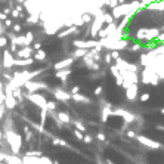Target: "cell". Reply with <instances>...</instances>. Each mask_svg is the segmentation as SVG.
<instances>
[{"mask_svg": "<svg viewBox=\"0 0 164 164\" xmlns=\"http://www.w3.org/2000/svg\"><path fill=\"white\" fill-rule=\"evenodd\" d=\"M160 75L157 73L152 67H143V71H142V75H140V82L143 84H152V86H157L160 83Z\"/></svg>", "mask_w": 164, "mask_h": 164, "instance_id": "6da1fadb", "label": "cell"}, {"mask_svg": "<svg viewBox=\"0 0 164 164\" xmlns=\"http://www.w3.org/2000/svg\"><path fill=\"white\" fill-rule=\"evenodd\" d=\"M161 34L160 28H140L136 31L135 39L138 41H148V40H155L158 39V36Z\"/></svg>", "mask_w": 164, "mask_h": 164, "instance_id": "7a4b0ae2", "label": "cell"}, {"mask_svg": "<svg viewBox=\"0 0 164 164\" xmlns=\"http://www.w3.org/2000/svg\"><path fill=\"white\" fill-rule=\"evenodd\" d=\"M104 24H105V10L101 12L96 17H93L90 30H89V36H90L92 39H93V37H98V33L104 28Z\"/></svg>", "mask_w": 164, "mask_h": 164, "instance_id": "3957f363", "label": "cell"}, {"mask_svg": "<svg viewBox=\"0 0 164 164\" xmlns=\"http://www.w3.org/2000/svg\"><path fill=\"white\" fill-rule=\"evenodd\" d=\"M25 99L30 101L33 105H36L37 108L40 109H46L48 107V99L44 95H41L39 92H34V93H25Z\"/></svg>", "mask_w": 164, "mask_h": 164, "instance_id": "277c9868", "label": "cell"}, {"mask_svg": "<svg viewBox=\"0 0 164 164\" xmlns=\"http://www.w3.org/2000/svg\"><path fill=\"white\" fill-rule=\"evenodd\" d=\"M130 9H132L130 3H123V5H117L114 9H111V13H113V17H114L115 21H120L121 18L127 17V15L132 17Z\"/></svg>", "mask_w": 164, "mask_h": 164, "instance_id": "5b68a950", "label": "cell"}, {"mask_svg": "<svg viewBox=\"0 0 164 164\" xmlns=\"http://www.w3.org/2000/svg\"><path fill=\"white\" fill-rule=\"evenodd\" d=\"M24 89L27 93H34L39 90H50V87L44 82H37V80H28L24 84Z\"/></svg>", "mask_w": 164, "mask_h": 164, "instance_id": "8992f818", "label": "cell"}, {"mask_svg": "<svg viewBox=\"0 0 164 164\" xmlns=\"http://www.w3.org/2000/svg\"><path fill=\"white\" fill-rule=\"evenodd\" d=\"M136 140L139 142L140 145H143V147H147V148H151V149H160V148H163V143L151 139V138H148L145 135H136Z\"/></svg>", "mask_w": 164, "mask_h": 164, "instance_id": "52a82bcc", "label": "cell"}, {"mask_svg": "<svg viewBox=\"0 0 164 164\" xmlns=\"http://www.w3.org/2000/svg\"><path fill=\"white\" fill-rule=\"evenodd\" d=\"M50 92H52L53 98L59 102H68V101H71V96H73L71 92H67L62 87H53V89H50Z\"/></svg>", "mask_w": 164, "mask_h": 164, "instance_id": "ba28073f", "label": "cell"}, {"mask_svg": "<svg viewBox=\"0 0 164 164\" xmlns=\"http://www.w3.org/2000/svg\"><path fill=\"white\" fill-rule=\"evenodd\" d=\"M113 115L121 117L127 124L135 123V121H136V115L132 114V113H129V111H126V109H123V108H115V109H113Z\"/></svg>", "mask_w": 164, "mask_h": 164, "instance_id": "9c48e42d", "label": "cell"}, {"mask_svg": "<svg viewBox=\"0 0 164 164\" xmlns=\"http://www.w3.org/2000/svg\"><path fill=\"white\" fill-rule=\"evenodd\" d=\"M99 40H95V39H90V40H74L73 41V46L74 48H82V49H95L98 48Z\"/></svg>", "mask_w": 164, "mask_h": 164, "instance_id": "30bf717a", "label": "cell"}, {"mask_svg": "<svg viewBox=\"0 0 164 164\" xmlns=\"http://www.w3.org/2000/svg\"><path fill=\"white\" fill-rule=\"evenodd\" d=\"M2 58H3V61H2V67H3V68L9 70V68L15 67V61H17V58L13 56V53H12L10 50H3Z\"/></svg>", "mask_w": 164, "mask_h": 164, "instance_id": "8fae6325", "label": "cell"}, {"mask_svg": "<svg viewBox=\"0 0 164 164\" xmlns=\"http://www.w3.org/2000/svg\"><path fill=\"white\" fill-rule=\"evenodd\" d=\"M115 65L120 68V71H138V70H139L138 65L130 64V62H126L121 56L118 58V59H115Z\"/></svg>", "mask_w": 164, "mask_h": 164, "instance_id": "7c38bea8", "label": "cell"}, {"mask_svg": "<svg viewBox=\"0 0 164 164\" xmlns=\"http://www.w3.org/2000/svg\"><path fill=\"white\" fill-rule=\"evenodd\" d=\"M77 59L73 56H68V58H64V59H61V61H58L56 64L53 65V70L58 71V70H62V68H70V67L74 65V62H75Z\"/></svg>", "mask_w": 164, "mask_h": 164, "instance_id": "4fadbf2b", "label": "cell"}, {"mask_svg": "<svg viewBox=\"0 0 164 164\" xmlns=\"http://www.w3.org/2000/svg\"><path fill=\"white\" fill-rule=\"evenodd\" d=\"M126 99L127 101H130V102H133L135 99L138 98V93H139V86H138V83H133V84H130L127 89H126Z\"/></svg>", "mask_w": 164, "mask_h": 164, "instance_id": "5bb4252c", "label": "cell"}, {"mask_svg": "<svg viewBox=\"0 0 164 164\" xmlns=\"http://www.w3.org/2000/svg\"><path fill=\"white\" fill-rule=\"evenodd\" d=\"M117 22H111V24H107V27L105 28H102L101 31L98 33V39L101 40V39H105V37H108L109 34H113L117 30Z\"/></svg>", "mask_w": 164, "mask_h": 164, "instance_id": "9a60e30c", "label": "cell"}, {"mask_svg": "<svg viewBox=\"0 0 164 164\" xmlns=\"http://www.w3.org/2000/svg\"><path fill=\"white\" fill-rule=\"evenodd\" d=\"M78 30H80V28H78V27H75V25L65 27V30H64V31H59V33H56V39L62 40V39H65V37H68V36H71V34L77 33Z\"/></svg>", "mask_w": 164, "mask_h": 164, "instance_id": "2e32d148", "label": "cell"}, {"mask_svg": "<svg viewBox=\"0 0 164 164\" xmlns=\"http://www.w3.org/2000/svg\"><path fill=\"white\" fill-rule=\"evenodd\" d=\"M71 73H73L71 68H62V70L55 71V77H56L58 80H61L62 83H65L67 80H68V77L71 75Z\"/></svg>", "mask_w": 164, "mask_h": 164, "instance_id": "e0dca14e", "label": "cell"}, {"mask_svg": "<svg viewBox=\"0 0 164 164\" xmlns=\"http://www.w3.org/2000/svg\"><path fill=\"white\" fill-rule=\"evenodd\" d=\"M17 56L18 58H31L33 56V46H22L19 48V50L17 52Z\"/></svg>", "mask_w": 164, "mask_h": 164, "instance_id": "ac0fdd59", "label": "cell"}, {"mask_svg": "<svg viewBox=\"0 0 164 164\" xmlns=\"http://www.w3.org/2000/svg\"><path fill=\"white\" fill-rule=\"evenodd\" d=\"M109 115H113V108H111L109 104H105V107L101 109V121H102V123H107Z\"/></svg>", "mask_w": 164, "mask_h": 164, "instance_id": "d6986e66", "label": "cell"}, {"mask_svg": "<svg viewBox=\"0 0 164 164\" xmlns=\"http://www.w3.org/2000/svg\"><path fill=\"white\" fill-rule=\"evenodd\" d=\"M34 62H36V59H34L33 56L31 58H18L17 61H15V67H30L33 65Z\"/></svg>", "mask_w": 164, "mask_h": 164, "instance_id": "ffe728a7", "label": "cell"}, {"mask_svg": "<svg viewBox=\"0 0 164 164\" xmlns=\"http://www.w3.org/2000/svg\"><path fill=\"white\" fill-rule=\"evenodd\" d=\"M56 117L64 124H71V123H73V120H71V115L68 114L67 111H58V113H56Z\"/></svg>", "mask_w": 164, "mask_h": 164, "instance_id": "44dd1931", "label": "cell"}, {"mask_svg": "<svg viewBox=\"0 0 164 164\" xmlns=\"http://www.w3.org/2000/svg\"><path fill=\"white\" fill-rule=\"evenodd\" d=\"M145 8H147L148 10H158V12H163L164 10V0H161V2H152L151 5H148Z\"/></svg>", "mask_w": 164, "mask_h": 164, "instance_id": "7402d4cb", "label": "cell"}, {"mask_svg": "<svg viewBox=\"0 0 164 164\" xmlns=\"http://www.w3.org/2000/svg\"><path fill=\"white\" fill-rule=\"evenodd\" d=\"M89 50H90V49H82V48H75L71 56L75 58V59H83V58L89 53Z\"/></svg>", "mask_w": 164, "mask_h": 164, "instance_id": "603a6c76", "label": "cell"}, {"mask_svg": "<svg viewBox=\"0 0 164 164\" xmlns=\"http://www.w3.org/2000/svg\"><path fill=\"white\" fill-rule=\"evenodd\" d=\"M71 101L77 102V104H80V102H83V104H90V99L87 98V96H84V95H82V93H74L73 96H71Z\"/></svg>", "mask_w": 164, "mask_h": 164, "instance_id": "cb8c5ba5", "label": "cell"}, {"mask_svg": "<svg viewBox=\"0 0 164 164\" xmlns=\"http://www.w3.org/2000/svg\"><path fill=\"white\" fill-rule=\"evenodd\" d=\"M133 17H130V15H127V17H124V18H121L120 19V24H118V27H117V30L118 31H124L126 28H127V25L130 24V19Z\"/></svg>", "mask_w": 164, "mask_h": 164, "instance_id": "d4e9b609", "label": "cell"}, {"mask_svg": "<svg viewBox=\"0 0 164 164\" xmlns=\"http://www.w3.org/2000/svg\"><path fill=\"white\" fill-rule=\"evenodd\" d=\"M33 58L36 59V61H44L46 58H48V53H46V50L44 49H39V50H36L34 52V55H33Z\"/></svg>", "mask_w": 164, "mask_h": 164, "instance_id": "484cf974", "label": "cell"}, {"mask_svg": "<svg viewBox=\"0 0 164 164\" xmlns=\"http://www.w3.org/2000/svg\"><path fill=\"white\" fill-rule=\"evenodd\" d=\"M6 164H24V161L15 154V155H6Z\"/></svg>", "mask_w": 164, "mask_h": 164, "instance_id": "4316f807", "label": "cell"}, {"mask_svg": "<svg viewBox=\"0 0 164 164\" xmlns=\"http://www.w3.org/2000/svg\"><path fill=\"white\" fill-rule=\"evenodd\" d=\"M48 114H49L48 109H40V126H43V127L48 121Z\"/></svg>", "mask_w": 164, "mask_h": 164, "instance_id": "83f0119b", "label": "cell"}, {"mask_svg": "<svg viewBox=\"0 0 164 164\" xmlns=\"http://www.w3.org/2000/svg\"><path fill=\"white\" fill-rule=\"evenodd\" d=\"M52 143L55 145V147H68V143H67V140L61 139V138H52Z\"/></svg>", "mask_w": 164, "mask_h": 164, "instance_id": "f1b7e54d", "label": "cell"}, {"mask_svg": "<svg viewBox=\"0 0 164 164\" xmlns=\"http://www.w3.org/2000/svg\"><path fill=\"white\" fill-rule=\"evenodd\" d=\"M73 124L75 129H78L80 132H83V133H87V129H86V126L82 123V121H78V120H73Z\"/></svg>", "mask_w": 164, "mask_h": 164, "instance_id": "f546056e", "label": "cell"}, {"mask_svg": "<svg viewBox=\"0 0 164 164\" xmlns=\"http://www.w3.org/2000/svg\"><path fill=\"white\" fill-rule=\"evenodd\" d=\"M46 109H48L49 113H55V111L58 109L56 101H48V107H46Z\"/></svg>", "mask_w": 164, "mask_h": 164, "instance_id": "4dcf8cb0", "label": "cell"}, {"mask_svg": "<svg viewBox=\"0 0 164 164\" xmlns=\"http://www.w3.org/2000/svg\"><path fill=\"white\" fill-rule=\"evenodd\" d=\"M140 49H142V44H140V43H132V44L127 46V50H129V52H139Z\"/></svg>", "mask_w": 164, "mask_h": 164, "instance_id": "1f68e13d", "label": "cell"}, {"mask_svg": "<svg viewBox=\"0 0 164 164\" xmlns=\"http://www.w3.org/2000/svg\"><path fill=\"white\" fill-rule=\"evenodd\" d=\"M34 40V33L33 31H28V33L25 34V46H30Z\"/></svg>", "mask_w": 164, "mask_h": 164, "instance_id": "d6a6232c", "label": "cell"}, {"mask_svg": "<svg viewBox=\"0 0 164 164\" xmlns=\"http://www.w3.org/2000/svg\"><path fill=\"white\" fill-rule=\"evenodd\" d=\"M92 18H93V15H92L90 12H83L82 13V19L84 21V24H89L92 21Z\"/></svg>", "mask_w": 164, "mask_h": 164, "instance_id": "836d02e7", "label": "cell"}, {"mask_svg": "<svg viewBox=\"0 0 164 164\" xmlns=\"http://www.w3.org/2000/svg\"><path fill=\"white\" fill-rule=\"evenodd\" d=\"M73 135L75 136V139L80 140V142H83V139H84V133H83V132H80L78 129H74V130H73Z\"/></svg>", "mask_w": 164, "mask_h": 164, "instance_id": "e575fe53", "label": "cell"}, {"mask_svg": "<svg viewBox=\"0 0 164 164\" xmlns=\"http://www.w3.org/2000/svg\"><path fill=\"white\" fill-rule=\"evenodd\" d=\"M111 22H117V21L114 19V17H113L111 12H109V13L105 12V24H111Z\"/></svg>", "mask_w": 164, "mask_h": 164, "instance_id": "d590c367", "label": "cell"}, {"mask_svg": "<svg viewBox=\"0 0 164 164\" xmlns=\"http://www.w3.org/2000/svg\"><path fill=\"white\" fill-rule=\"evenodd\" d=\"M9 43V39L6 36H0V48H6Z\"/></svg>", "mask_w": 164, "mask_h": 164, "instance_id": "8d00e7d4", "label": "cell"}, {"mask_svg": "<svg viewBox=\"0 0 164 164\" xmlns=\"http://www.w3.org/2000/svg\"><path fill=\"white\" fill-rule=\"evenodd\" d=\"M83 142H84L86 145H90L92 142H93V136H90L89 133H84V139H83Z\"/></svg>", "mask_w": 164, "mask_h": 164, "instance_id": "74e56055", "label": "cell"}, {"mask_svg": "<svg viewBox=\"0 0 164 164\" xmlns=\"http://www.w3.org/2000/svg\"><path fill=\"white\" fill-rule=\"evenodd\" d=\"M118 5V0H107V8H109V9H114L115 6Z\"/></svg>", "mask_w": 164, "mask_h": 164, "instance_id": "f35d334b", "label": "cell"}, {"mask_svg": "<svg viewBox=\"0 0 164 164\" xmlns=\"http://www.w3.org/2000/svg\"><path fill=\"white\" fill-rule=\"evenodd\" d=\"M105 64H107L108 67L113 65V56H111V52H108V53H105V61H104Z\"/></svg>", "mask_w": 164, "mask_h": 164, "instance_id": "ab89813d", "label": "cell"}, {"mask_svg": "<svg viewBox=\"0 0 164 164\" xmlns=\"http://www.w3.org/2000/svg\"><path fill=\"white\" fill-rule=\"evenodd\" d=\"M3 24H5V27H6V28H12L15 22H13V19H10V18H6V19L3 21Z\"/></svg>", "mask_w": 164, "mask_h": 164, "instance_id": "60d3db41", "label": "cell"}, {"mask_svg": "<svg viewBox=\"0 0 164 164\" xmlns=\"http://www.w3.org/2000/svg\"><path fill=\"white\" fill-rule=\"evenodd\" d=\"M12 31L15 34H19L21 31H22V25L21 24H13V27H12Z\"/></svg>", "mask_w": 164, "mask_h": 164, "instance_id": "b9f144b4", "label": "cell"}, {"mask_svg": "<svg viewBox=\"0 0 164 164\" xmlns=\"http://www.w3.org/2000/svg\"><path fill=\"white\" fill-rule=\"evenodd\" d=\"M10 15H12V18H13V19H18V18H21V15H22V13H21L18 9H12Z\"/></svg>", "mask_w": 164, "mask_h": 164, "instance_id": "7bdbcfd3", "label": "cell"}, {"mask_svg": "<svg viewBox=\"0 0 164 164\" xmlns=\"http://www.w3.org/2000/svg\"><path fill=\"white\" fill-rule=\"evenodd\" d=\"M149 98H151V95L145 92V93H142V95H140L139 101H140V102H147V101H149Z\"/></svg>", "mask_w": 164, "mask_h": 164, "instance_id": "ee69618b", "label": "cell"}, {"mask_svg": "<svg viewBox=\"0 0 164 164\" xmlns=\"http://www.w3.org/2000/svg\"><path fill=\"white\" fill-rule=\"evenodd\" d=\"M96 139H98L99 142H105V140H107V136H105V133L99 132L98 135H96Z\"/></svg>", "mask_w": 164, "mask_h": 164, "instance_id": "f6af8a7d", "label": "cell"}, {"mask_svg": "<svg viewBox=\"0 0 164 164\" xmlns=\"http://www.w3.org/2000/svg\"><path fill=\"white\" fill-rule=\"evenodd\" d=\"M102 90H104V86H98V87L95 89V92H93L95 96H101V95H102Z\"/></svg>", "mask_w": 164, "mask_h": 164, "instance_id": "bcb514c9", "label": "cell"}, {"mask_svg": "<svg viewBox=\"0 0 164 164\" xmlns=\"http://www.w3.org/2000/svg\"><path fill=\"white\" fill-rule=\"evenodd\" d=\"M111 56H113V59H118L120 58V50H111Z\"/></svg>", "mask_w": 164, "mask_h": 164, "instance_id": "7dc6e473", "label": "cell"}, {"mask_svg": "<svg viewBox=\"0 0 164 164\" xmlns=\"http://www.w3.org/2000/svg\"><path fill=\"white\" fill-rule=\"evenodd\" d=\"M70 92H71V95H74V93H78V92H80V86H74Z\"/></svg>", "mask_w": 164, "mask_h": 164, "instance_id": "c3c4849f", "label": "cell"}, {"mask_svg": "<svg viewBox=\"0 0 164 164\" xmlns=\"http://www.w3.org/2000/svg\"><path fill=\"white\" fill-rule=\"evenodd\" d=\"M139 2L142 3V5H143V6H148V5H151L154 0H139Z\"/></svg>", "mask_w": 164, "mask_h": 164, "instance_id": "681fc988", "label": "cell"}, {"mask_svg": "<svg viewBox=\"0 0 164 164\" xmlns=\"http://www.w3.org/2000/svg\"><path fill=\"white\" fill-rule=\"evenodd\" d=\"M33 49H34V50L41 49V43H39V41H37V43H34V44H33Z\"/></svg>", "mask_w": 164, "mask_h": 164, "instance_id": "f907efd6", "label": "cell"}, {"mask_svg": "<svg viewBox=\"0 0 164 164\" xmlns=\"http://www.w3.org/2000/svg\"><path fill=\"white\" fill-rule=\"evenodd\" d=\"M127 136H129V138H135V139H136V133H135L133 130H129V132H127Z\"/></svg>", "mask_w": 164, "mask_h": 164, "instance_id": "816d5d0a", "label": "cell"}, {"mask_svg": "<svg viewBox=\"0 0 164 164\" xmlns=\"http://www.w3.org/2000/svg\"><path fill=\"white\" fill-rule=\"evenodd\" d=\"M5 28H6V27H5V24H3V21H0V36L3 34V31H5Z\"/></svg>", "mask_w": 164, "mask_h": 164, "instance_id": "f5cc1de1", "label": "cell"}, {"mask_svg": "<svg viewBox=\"0 0 164 164\" xmlns=\"http://www.w3.org/2000/svg\"><path fill=\"white\" fill-rule=\"evenodd\" d=\"M155 129H157V130H163L164 132V124H157Z\"/></svg>", "mask_w": 164, "mask_h": 164, "instance_id": "db71d44e", "label": "cell"}, {"mask_svg": "<svg viewBox=\"0 0 164 164\" xmlns=\"http://www.w3.org/2000/svg\"><path fill=\"white\" fill-rule=\"evenodd\" d=\"M3 133H5V132L0 129V145H3V143H2V142H3Z\"/></svg>", "mask_w": 164, "mask_h": 164, "instance_id": "11a10c76", "label": "cell"}, {"mask_svg": "<svg viewBox=\"0 0 164 164\" xmlns=\"http://www.w3.org/2000/svg\"><path fill=\"white\" fill-rule=\"evenodd\" d=\"M15 2H17V3H19V5H24L27 0H15Z\"/></svg>", "mask_w": 164, "mask_h": 164, "instance_id": "9f6ffc18", "label": "cell"}, {"mask_svg": "<svg viewBox=\"0 0 164 164\" xmlns=\"http://www.w3.org/2000/svg\"><path fill=\"white\" fill-rule=\"evenodd\" d=\"M123 3H127L126 0H118V5H123Z\"/></svg>", "mask_w": 164, "mask_h": 164, "instance_id": "6f0895ef", "label": "cell"}, {"mask_svg": "<svg viewBox=\"0 0 164 164\" xmlns=\"http://www.w3.org/2000/svg\"><path fill=\"white\" fill-rule=\"evenodd\" d=\"M107 164H114V163H113L111 160H107Z\"/></svg>", "mask_w": 164, "mask_h": 164, "instance_id": "680465c9", "label": "cell"}, {"mask_svg": "<svg viewBox=\"0 0 164 164\" xmlns=\"http://www.w3.org/2000/svg\"><path fill=\"white\" fill-rule=\"evenodd\" d=\"M160 113H161V114L164 115V108H161V109H160Z\"/></svg>", "mask_w": 164, "mask_h": 164, "instance_id": "91938a15", "label": "cell"}, {"mask_svg": "<svg viewBox=\"0 0 164 164\" xmlns=\"http://www.w3.org/2000/svg\"><path fill=\"white\" fill-rule=\"evenodd\" d=\"M154 2H161V0H154Z\"/></svg>", "mask_w": 164, "mask_h": 164, "instance_id": "94428289", "label": "cell"}, {"mask_svg": "<svg viewBox=\"0 0 164 164\" xmlns=\"http://www.w3.org/2000/svg\"><path fill=\"white\" fill-rule=\"evenodd\" d=\"M2 55H3V53H0V56H2Z\"/></svg>", "mask_w": 164, "mask_h": 164, "instance_id": "6125c7cd", "label": "cell"}, {"mask_svg": "<svg viewBox=\"0 0 164 164\" xmlns=\"http://www.w3.org/2000/svg\"><path fill=\"white\" fill-rule=\"evenodd\" d=\"M99 164H102V163H101V161H99Z\"/></svg>", "mask_w": 164, "mask_h": 164, "instance_id": "be15d7a7", "label": "cell"}]
</instances>
